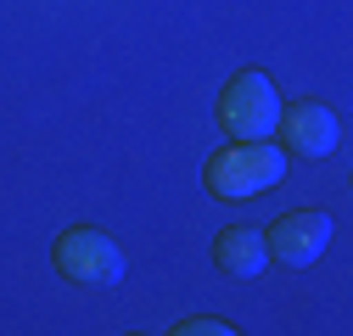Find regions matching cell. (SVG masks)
Instances as JSON below:
<instances>
[{"label":"cell","instance_id":"obj_6","mask_svg":"<svg viewBox=\"0 0 353 336\" xmlns=\"http://www.w3.org/2000/svg\"><path fill=\"white\" fill-rule=\"evenodd\" d=\"M213 264L236 275V280H258L263 264H270V246H263V230H247V224H230V230H219L213 241Z\"/></svg>","mask_w":353,"mask_h":336},{"label":"cell","instance_id":"obj_5","mask_svg":"<svg viewBox=\"0 0 353 336\" xmlns=\"http://www.w3.org/2000/svg\"><path fill=\"white\" fill-rule=\"evenodd\" d=\"M275 129L286 135V146L297 157H331L336 140H342V123L325 101H297V107H281V123Z\"/></svg>","mask_w":353,"mask_h":336},{"label":"cell","instance_id":"obj_1","mask_svg":"<svg viewBox=\"0 0 353 336\" xmlns=\"http://www.w3.org/2000/svg\"><path fill=\"white\" fill-rule=\"evenodd\" d=\"M208 191L225 196V202H247V196H263L286 180V151L270 146V140H236L225 151L208 157Z\"/></svg>","mask_w":353,"mask_h":336},{"label":"cell","instance_id":"obj_7","mask_svg":"<svg viewBox=\"0 0 353 336\" xmlns=\"http://www.w3.org/2000/svg\"><path fill=\"white\" fill-rule=\"evenodd\" d=\"M168 330H174V336H230L236 325H230V319H208V314H202V319H180V325H168Z\"/></svg>","mask_w":353,"mask_h":336},{"label":"cell","instance_id":"obj_3","mask_svg":"<svg viewBox=\"0 0 353 336\" xmlns=\"http://www.w3.org/2000/svg\"><path fill=\"white\" fill-rule=\"evenodd\" d=\"M51 264L73 280V286H118L123 280V252L107 230H90V224H79V230H62L57 246H51Z\"/></svg>","mask_w":353,"mask_h":336},{"label":"cell","instance_id":"obj_2","mask_svg":"<svg viewBox=\"0 0 353 336\" xmlns=\"http://www.w3.org/2000/svg\"><path fill=\"white\" fill-rule=\"evenodd\" d=\"M275 123H281V96H275V78L270 73H236L219 96V129L230 140H275Z\"/></svg>","mask_w":353,"mask_h":336},{"label":"cell","instance_id":"obj_4","mask_svg":"<svg viewBox=\"0 0 353 336\" xmlns=\"http://www.w3.org/2000/svg\"><path fill=\"white\" fill-rule=\"evenodd\" d=\"M263 246H270V258H281L292 269L320 264V252L331 246V213H320V207H297V213H286V219H275L270 230H263Z\"/></svg>","mask_w":353,"mask_h":336}]
</instances>
